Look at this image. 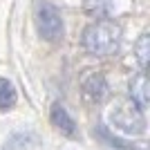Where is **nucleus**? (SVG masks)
Returning <instances> with one entry per match:
<instances>
[{"label":"nucleus","instance_id":"nucleus-1","mask_svg":"<svg viewBox=\"0 0 150 150\" xmlns=\"http://www.w3.org/2000/svg\"><path fill=\"white\" fill-rule=\"evenodd\" d=\"M121 27L110 18H99L83 31V47L92 56H110L119 50Z\"/></svg>","mask_w":150,"mask_h":150},{"label":"nucleus","instance_id":"nucleus-2","mask_svg":"<svg viewBox=\"0 0 150 150\" xmlns=\"http://www.w3.org/2000/svg\"><path fill=\"white\" fill-rule=\"evenodd\" d=\"M114 128H119L125 134H141L146 132V119H144V110L134 103L132 99H123L117 103V108L110 114Z\"/></svg>","mask_w":150,"mask_h":150},{"label":"nucleus","instance_id":"nucleus-3","mask_svg":"<svg viewBox=\"0 0 150 150\" xmlns=\"http://www.w3.org/2000/svg\"><path fill=\"white\" fill-rule=\"evenodd\" d=\"M34 20H36L38 34L45 40H58L63 36V16L56 5L50 0H36L34 2Z\"/></svg>","mask_w":150,"mask_h":150},{"label":"nucleus","instance_id":"nucleus-4","mask_svg":"<svg viewBox=\"0 0 150 150\" xmlns=\"http://www.w3.org/2000/svg\"><path fill=\"white\" fill-rule=\"evenodd\" d=\"M50 121H52V125H54L58 132H63V134H67V137H74V134H76V123H74V119L67 114V110H65L61 103H54V105H52Z\"/></svg>","mask_w":150,"mask_h":150},{"label":"nucleus","instance_id":"nucleus-5","mask_svg":"<svg viewBox=\"0 0 150 150\" xmlns=\"http://www.w3.org/2000/svg\"><path fill=\"white\" fill-rule=\"evenodd\" d=\"M148 88H150V85H148V76H146V72L137 74V79H134L132 85H130V99L134 101L141 110L148 108V94H150Z\"/></svg>","mask_w":150,"mask_h":150},{"label":"nucleus","instance_id":"nucleus-6","mask_svg":"<svg viewBox=\"0 0 150 150\" xmlns=\"http://www.w3.org/2000/svg\"><path fill=\"white\" fill-rule=\"evenodd\" d=\"M83 88H85V92L92 96L94 101H103L108 94V83H105V76L103 74H92L85 79V83H83Z\"/></svg>","mask_w":150,"mask_h":150},{"label":"nucleus","instance_id":"nucleus-7","mask_svg":"<svg viewBox=\"0 0 150 150\" xmlns=\"http://www.w3.org/2000/svg\"><path fill=\"white\" fill-rule=\"evenodd\" d=\"M34 144H36V137L31 132H13L5 141L2 150H29Z\"/></svg>","mask_w":150,"mask_h":150},{"label":"nucleus","instance_id":"nucleus-8","mask_svg":"<svg viewBox=\"0 0 150 150\" xmlns=\"http://www.w3.org/2000/svg\"><path fill=\"white\" fill-rule=\"evenodd\" d=\"M18 101V94H16V88H13L11 81L7 79H0V112H7L11 110Z\"/></svg>","mask_w":150,"mask_h":150},{"label":"nucleus","instance_id":"nucleus-9","mask_svg":"<svg viewBox=\"0 0 150 150\" xmlns=\"http://www.w3.org/2000/svg\"><path fill=\"white\" fill-rule=\"evenodd\" d=\"M96 134H99L108 146H112V148H119V150H146L144 146H134V144H130V141H123V139H119V137H112L105 125H99Z\"/></svg>","mask_w":150,"mask_h":150},{"label":"nucleus","instance_id":"nucleus-10","mask_svg":"<svg viewBox=\"0 0 150 150\" xmlns=\"http://www.w3.org/2000/svg\"><path fill=\"white\" fill-rule=\"evenodd\" d=\"M134 52H137V63H139V67H141V72H146V67H148V56H150V36L148 34H141V38L137 40Z\"/></svg>","mask_w":150,"mask_h":150},{"label":"nucleus","instance_id":"nucleus-11","mask_svg":"<svg viewBox=\"0 0 150 150\" xmlns=\"http://www.w3.org/2000/svg\"><path fill=\"white\" fill-rule=\"evenodd\" d=\"M110 0H85V11L90 16H96V18H105L108 11H110Z\"/></svg>","mask_w":150,"mask_h":150}]
</instances>
